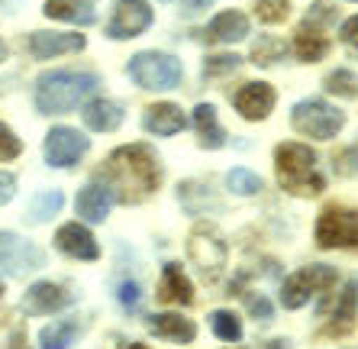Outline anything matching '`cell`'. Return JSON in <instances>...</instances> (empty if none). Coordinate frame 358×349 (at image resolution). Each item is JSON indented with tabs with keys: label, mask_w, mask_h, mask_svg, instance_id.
<instances>
[{
	"label": "cell",
	"mask_w": 358,
	"mask_h": 349,
	"mask_svg": "<svg viewBox=\"0 0 358 349\" xmlns=\"http://www.w3.org/2000/svg\"><path fill=\"white\" fill-rule=\"evenodd\" d=\"M20 152H23V142H20V136L13 133L7 123H0V162H13Z\"/></svg>",
	"instance_id": "36"
},
{
	"label": "cell",
	"mask_w": 358,
	"mask_h": 349,
	"mask_svg": "<svg viewBox=\"0 0 358 349\" xmlns=\"http://www.w3.org/2000/svg\"><path fill=\"white\" fill-rule=\"evenodd\" d=\"M120 304H123L126 310H133L136 304H139V285H136V282H123V285H120Z\"/></svg>",
	"instance_id": "39"
},
{
	"label": "cell",
	"mask_w": 358,
	"mask_h": 349,
	"mask_svg": "<svg viewBox=\"0 0 358 349\" xmlns=\"http://www.w3.org/2000/svg\"><path fill=\"white\" fill-rule=\"evenodd\" d=\"M13 194H17V178L10 172H0V207L3 204H10L13 200Z\"/></svg>",
	"instance_id": "40"
},
{
	"label": "cell",
	"mask_w": 358,
	"mask_h": 349,
	"mask_svg": "<svg viewBox=\"0 0 358 349\" xmlns=\"http://www.w3.org/2000/svg\"><path fill=\"white\" fill-rule=\"evenodd\" d=\"M355 4H358V0H355Z\"/></svg>",
	"instance_id": "47"
},
{
	"label": "cell",
	"mask_w": 358,
	"mask_h": 349,
	"mask_svg": "<svg viewBox=\"0 0 358 349\" xmlns=\"http://www.w3.org/2000/svg\"><path fill=\"white\" fill-rule=\"evenodd\" d=\"M355 317H358V285L349 282L342 288L339 301H336L333 320H329L326 333H329V336H345V333H352V327H355Z\"/></svg>",
	"instance_id": "24"
},
{
	"label": "cell",
	"mask_w": 358,
	"mask_h": 349,
	"mask_svg": "<svg viewBox=\"0 0 358 349\" xmlns=\"http://www.w3.org/2000/svg\"><path fill=\"white\" fill-rule=\"evenodd\" d=\"M152 26V7L145 0H117L113 17L107 23L110 39H136Z\"/></svg>",
	"instance_id": "12"
},
{
	"label": "cell",
	"mask_w": 358,
	"mask_h": 349,
	"mask_svg": "<svg viewBox=\"0 0 358 349\" xmlns=\"http://www.w3.org/2000/svg\"><path fill=\"white\" fill-rule=\"evenodd\" d=\"M149 333H155L159 340H168V343H194L197 327H194V320H187L181 314H152Z\"/></svg>",
	"instance_id": "23"
},
{
	"label": "cell",
	"mask_w": 358,
	"mask_h": 349,
	"mask_svg": "<svg viewBox=\"0 0 358 349\" xmlns=\"http://www.w3.org/2000/svg\"><path fill=\"white\" fill-rule=\"evenodd\" d=\"M0 298H3V285H0Z\"/></svg>",
	"instance_id": "46"
},
{
	"label": "cell",
	"mask_w": 358,
	"mask_h": 349,
	"mask_svg": "<svg viewBox=\"0 0 358 349\" xmlns=\"http://www.w3.org/2000/svg\"><path fill=\"white\" fill-rule=\"evenodd\" d=\"M81 116H84V126L94 130V133H113V130H120V123H123L126 110L120 100L97 97V100H91V104H84Z\"/></svg>",
	"instance_id": "17"
},
{
	"label": "cell",
	"mask_w": 358,
	"mask_h": 349,
	"mask_svg": "<svg viewBox=\"0 0 358 349\" xmlns=\"http://www.w3.org/2000/svg\"><path fill=\"white\" fill-rule=\"evenodd\" d=\"M255 17H259V23H284V20L291 17V0H259L255 4Z\"/></svg>",
	"instance_id": "33"
},
{
	"label": "cell",
	"mask_w": 358,
	"mask_h": 349,
	"mask_svg": "<svg viewBox=\"0 0 358 349\" xmlns=\"http://www.w3.org/2000/svg\"><path fill=\"white\" fill-rule=\"evenodd\" d=\"M333 168L345 178H358V139L352 146H345L339 156H333Z\"/></svg>",
	"instance_id": "35"
},
{
	"label": "cell",
	"mask_w": 358,
	"mask_h": 349,
	"mask_svg": "<svg viewBox=\"0 0 358 349\" xmlns=\"http://www.w3.org/2000/svg\"><path fill=\"white\" fill-rule=\"evenodd\" d=\"M336 278H339V275H336V268L333 266H323V262L300 268V272H294L291 278H284V285H281V304L287 310L303 308L310 298H317V294H323V291L333 288Z\"/></svg>",
	"instance_id": "7"
},
{
	"label": "cell",
	"mask_w": 358,
	"mask_h": 349,
	"mask_svg": "<svg viewBox=\"0 0 358 349\" xmlns=\"http://www.w3.org/2000/svg\"><path fill=\"white\" fill-rule=\"evenodd\" d=\"M284 52H287V46H284L281 39H275V36H259V42L252 46V62L255 65H275L278 58H284Z\"/></svg>",
	"instance_id": "32"
},
{
	"label": "cell",
	"mask_w": 358,
	"mask_h": 349,
	"mask_svg": "<svg viewBox=\"0 0 358 349\" xmlns=\"http://www.w3.org/2000/svg\"><path fill=\"white\" fill-rule=\"evenodd\" d=\"M226 188H229L236 198H255L265 184H262V178L252 172V168L236 165V168H229V172H226Z\"/></svg>",
	"instance_id": "28"
},
{
	"label": "cell",
	"mask_w": 358,
	"mask_h": 349,
	"mask_svg": "<svg viewBox=\"0 0 358 349\" xmlns=\"http://www.w3.org/2000/svg\"><path fill=\"white\" fill-rule=\"evenodd\" d=\"M339 39H342V46H345V49H349L352 55L358 58V13H355V17H349L345 23H342Z\"/></svg>",
	"instance_id": "38"
},
{
	"label": "cell",
	"mask_w": 358,
	"mask_h": 349,
	"mask_svg": "<svg viewBox=\"0 0 358 349\" xmlns=\"http://www.w3.org/2000/svg\"><path fill=\"white\" fill-rule=\"evenodd\" d=\"M87 46L81 33H49V29H36L26 39V49L29 55L45 62V58H59V55H71V52H81Z\"/></svg>",
	"instance_id": "14"
},
{
	"label": "cell",
	"mask_w": 358,
	"mask_h": 349,
	"mask_svg": "<svg viewBox=\"0 0 358 349\" xmlns=\"http://www.w3.org/2000/svg\"><path fill=\"white\" fill-rule=\"evenodd\" d=\"M91 149V139L71 126H52L45 133V142H42V156H45V165L52 168H71L78 165Z\"/></svg>",
	"instance_id": "9"
},
{
	"label": "cell",
	"mask_w": 358,
	"mask_h": 349,
	"mask_svg": "<svg viewBox=\"0 0 358 349\" xmlns=\"http://www.w3.org/2000/svg\"><path fill=\"white\" fill-rule=\"evenodd\" d=\"M45 266V256L36 242L20 240L17 233L0 230V272L7 275H26Z\"/></svg>",
	"instance_id": "10"
},
{
	"label": "cell",
	"mask_w": 358,
	"mask_h": 349,
	"mask_svg": "<svg viewBox=\"0 0 358 349\" xmlns=\"http://www.w3.org/2000/svg\"><path fill=\"white\" fill-rule=\"evenodd\" d=\"M213 0H181V7L184 13H200V10H207Z\"/></svg>",
	"instance_id": "42"
},
{
	"label": "cell",
	"mask_w": 358,
	"mask_h": 349,
	"mask_svg": "<svg viewBox=\"0 0 358 349\" xmlns=\"http://www.w3.org/2000/svg\"><path fill=\"white\" fill-rule=\"evenodd\" d=\"M278 184L294 198H317L326 191V178L320 172L317 152L303 142H281L275 149Z\"/></svg>",
	"instance_id": "3"
},
{
	"label": "cell",
	"mask_w": 358,
	"mask_h": 349,
	"mask_svg": "<svg viewBox=\"0 0 358 349\" xmlns=\"http://www.w3.org/2000/svg\"><path fill=\"white\" fill-rule=\"evenodd\" d=\"M249 310L255 314V320H271V317H275V310H271V304H268L265 294H259V298H249Z\"/></svg>",
	"instance_id": "41"
},
{
	"label": "cell",
	"mask_w": 358,
	"mask_h": 349,
	"mask_svg": "<svg viewBox=\"0 0 358 349\" xmlns=\"http://www.w3.org/2000/svg\"><path fill=\"white\" fill-rule=\"evenodd\" d=\"M291 126L297 130L300 136H310V139H336L342 133V126H345V114L333 104H326L320 97H307L294 104L291 110Z\"/></svg>",
	"instance_id": "5"
},
{
	"label": "cell",
	"mask_w": 358,
	"mask_h": 349,
	"mask_svg": "<svg viewBox=\"0 0 358 349\" xmlns=\"http://www.w3.org/2000/svg\"><path fill=\"white\" fill-rule=\"evenodd\" d=\"M329 49H333V42H329V36H326L320 26L307 23V20L297 26V33H294V55H297L300 62H307V65L323 62V58L329 55Z\"/></svg>",
	"instance_id": "19"
},
{
	"label": "cell",
	"mask_w": 358,
	"mask_h": 349,
	"mask_svg": "<svg viewBox=\"0 0 358 349\" xmlns=\"http://www.w3.org/2000/svg\"><path fill=\"white\" fill-rule=\"evenodd\" d=\"M249 36V17L239 10H223L207 23V42H220V46H233Z\"/></svg>",
	"instance_id": "20"
},
{
	"label": "cell",
	"mask_w": 358,
	"mask_h": 349,
	"mask_svg": "<svg viewBox=\"0 0 358 349\" xmlns=\"http://www.w3.org/2000/svg\"><path fill=\"white\" fill-rule=\"evenodd\" d=\"M100 182L110 191V198L120 204H142L145 198L159 191L162 184V162L145 142H129L107 156L100 168Z\"/></svg>",
	"instance_id": "1"
},
{
	"label": "cell",
	"mask_w": 358,
	"mask_h": 349,
	"mask_svg": "<svg viewBox=\"0 0 358 349\" xmlns=\"http://www.w3.org/2000/svg\"><path fill=\"white\" fill-rule=\"evenodd\" d=\"M120 349H149L145 343H126V346H120Z\"/></svg>",
	"instance_id": "44"
},
{
	"label": "cell",
	"mask_w": 358,
	"mask_h": 349,
	"mask_svg": "<svg viewBox=\"0 0 358 349\" xmlns=\"http://www.w3.org/2000/svg\"><path fill=\"white\" fill-rule=\"evenodd\" d=\"M320 249H358V210L329 204L313 226Z\"/></svg>",
	"instance_id": "6"
},
{
	"label": "cell",
	"mask_w": 358,
	"mask_h": 349,
	"mask_svg": "<svg viewBox=\"0 0 358 349\" xmlns=\"http://www.w3.org/2000/svg\"><path fill=\"white\" fill-rule=\"evenodd\" d=\"M155 298H159L162 304H184V308L194 301V285H191V278L184 275V268L178 266V262H168V266L162 268Z\"/></svg>",
	"instance_id": "18"
},
{
	"label": "cell",
	"mask_w": 358,
	"mask_h": 349,
	"mask_svg": "<svg viewBox=\"0 0 358 349\" xmlns=\"http://www.w3.org/2000/svg\"><path fill=\"white\" fill-rule=\"evenodd\" d=\"M3 58H7V46H3V42H0V62H3Z\"/></svg>",
	"instance_id": "45"
},
{
	"label": "cell",
	"mask_w": 358,
	"mask_h": 349,
	"mask_svg": "<svg viewBox=\"0 0 358 349\" xmlns=\"http://www.w3.org/2000/svg\"><path fill=\"white\" fill-rule=\"evenodd\" d=\"M275 104H278V94L268 81L242 84L233 97V107L239 110V116L242 120H252V123H255V120H265V116L275 110Z\"/></svg>",
	"instance_id": "13"
},
{
	"label": "cell",
	"mask_w": 358,
	"mask_h": 349,
	"mask_svg": "<svg viewBox=\"0 0 358 349\" xmlns=\"http://www.w3.org/2000/svg\"><path fill=\"white\" fill-rule=\"evenodd\" d=\"M78 336V320L65 317V320H52L39 330V346L42 349H71Z\"/></svg>",
	"instance_id": "26"
},
{
	"label": "cell",
	"mask_w": 358,
	"mask_h": 349,
	"mask_svg": "<svg viewBox=\"0 0 358 349\" xmlns=\"http://www.w3.org/2000/svg\"><path fill=\"white\" fill-rule=\"evenodd\" d=\"M178 198H181V204L191 214H200L203 207H220V200L213 198V191H210V184H197V182H184L181 191H178Z\"/></svg>",
	"instance_id": "29"
},
{
	"label": "cell",
	"mask_w": 358,
	"mask_h": 349,
	"mask_svg": "<svg viewBox=\"0 0 358 349\" xmlns=\"http://www.w3.org/2000/svg\"><path fill=\"white\" fill-rule=\"evenodd\" d=\"M142 126H145V133H152V136H175L187 126V116H184V110L178 107V104H168L165 100V104L145 107Z\"/></svg>",
	"instance_id": "16"
},
{
	"label": "cell",
	"mask_w": 358,
	"mask_h": 349,
	"mask_svg": "<svg viewBox=\"0 0 358 349\" xmlns=\"http://www.w3.org/2000/svg\"><path fill=\"white\" fill-rule=\"evenodd\" d=\"M333 20H336V7L329 4V0H317V4L307 10V23L320 26V29H323L326 23H333Z\"/></svg>",
	"instance_id": "37"
},
{
	"label": "cell",
	"mask_w": 358,
	"mask_h": 349,
	"mask_svg": "<svg viewBox=\"0 0 358 349\" xmlns=\"http://www.w3.org/2000/svg\"><path fill=\"white\" fill-rule=\"evenodd\" d=\"M187 256H191V262L200 268V275L213 282V278H220V272H223L229 249H226V240L213 226L200 224V226H194L191 240H187Z\"/></svg>",
	"instance_id": "8"
},
{
	"label": "cell",
	"mask_w": 358,
	"mask_h": 349,
	"mask_svg": "<svg viewBox=\"0 0 358 349\" xmlns=\"http://www.w3.org/2000/svg\"><path fill=\"white\" fill-rule=\"evenodd\" d=\"M62 204H65V194L62 191H39L33 200H29L23 220L26 224H49L52 217L62 210Z\"/></svg>",
	"instance_id": "27"
},
{
	"label": "cell",
	"mask_w": 358,
	"mask_h": 349,
	"mask_svg": "<svg viewBox=\"0 0 358 349\" xmlns=\"http://www.w3.org/2000/svg\"><path fill=\"white\" fill-rule=\"evenodd\" d=\"M110 204H113V198H110V191L103 184H87V188H81L75 198L78 217L87 220V224H103L110 217Z\"/></svg>",
	"instance_id": "22"
},
{
	"label": "cell",
	"mask_w": 358,
	"mask_h": 349,
	"mask_svg": "<svg viewBox=\"0 0 358 349\" xmlns=\"http://www.w3.org/2000/svg\"><path fill=\"white\" fill-rule=\"evenodd\" d=\"M55 246H59V252H65V256H71V259H81V262L100 259V246H97V240H94V233L84 224H78V220L59 226Z\"/></svg>",
	"instance_id": "15"
},
{
	"label": "cell",
	"mask_w": 358,
	"mask_h": 349,
	"mask_svg": "<svg viewBox=\"0 0 358 349\" xmlns=\"http://www.w3.org/2000/svg\"><path fill=\"white\" fill-rule=\"evenodd\" d=\"M100 78L94 71H45L36 81V110L39 114H71L78 104L94 97Z\"/></svg>",
	"instance_id": "2"
},
{
	"label": "cell",
	"mask_w": 358,
	"mask_h": 349,
	"mask_svg": "<svg viewBox=\"0 0 358 349\" xmlns=\"http://www.w3.org/2000/svg\"><path fill=\"white\" fill-rule=\"evenodd\" d=\"M126 75L133 78L142 91H175V88H181L184 68L168 52H139V55L129 58Z\"/></svg>",
	"instance_id": "4"
},
{
	"label": "cell",
	"mask_w": 358,
	"mask_h": 349,
	"mask_svg": "<svg viewBox=\"0 0 358 349\" xmlns=\"http://www.w3.org/2000/svg\"><path fill=\"white\" fill-rule=\"evenodd\" d=\"M10 349H29L23 340V333H13V343H10Z\"/></svg>",
	"instance_id": "43"
},
{
	"label": "cell",
	"mask_w": 358,
	"mask_h": 349,
	"mask_svg": "<svg viewBox=\"0 0 358 349\" xmlns=\"http://www.w3.org/2000/svg\"><path fill=\"white\" fill-rule=\"evenodd\" d=\"M194 130H197L203 149H220V146H226V130L220 126L213 104H197V107H194Z\"/></svg>",
	"instance_id": "25"
},
{
	"label": "cell",
	"mask_w": 358,
	"mask_h": 349,
	"mask_svg": "<svg viewBox=\"0 0 358 349\" xmlns=\"http://www.w3.org/2000/svg\"><path fill=\"white\" fill-rule=\"evenodd\" d=\"M42 13L59 23H75V26H91L97 20V0H45Z\"/></svg>",
	"instance_id": "21"
},
{
	"label": "cell",
	"mask_w": 358,
	"mask_h": 349,
	"mask_svg": "<svg viewBox=\"0 0 358 349\" xmlns=\"http://www.w3.org/2000/svg\"><path fill=\"white\" fill-rule=\"evenodd\" d=\"M323 88L329 94H336V97L355 100L358 97V75H355V71H349V68H336V71H329V75H326Z\"/></svg>",
	"instance_id": "30"
},
{
	"label": "cell",
	"mask_w": 358,
	"mask_h": 349,
	"mask_svg": "<svg viewBox=\"0 0 358 349\" xmlns=\"http://www.w3.org/2000/svg\"><path fill=\"white\" fill-rule=\"evenodd\" d=\"M242 68V58L239 55H207L203 62V78H226V75H236Z\"/></svg>",
	"instance_id": "34"
},
{
	"label": "cell",
	"mask_w": 358,
	"mask_h": 349,
	"mask_svg": "<svg viewBox=\"0 0 358 349\" xmlns=\"http://www.w3.org/2000/svg\"><path fill=\"white\" fill-rule=\"evenodd\" d=\"M210 327L223 343H239L242 340V320L233 310H213L210 314Z\"/></svg>",
	"instance_id": "31"
},
{
	"label": "cell",
	"mask_w": 358,
	"mask_h": 349,
	"mask_svg": "<svg viewBox=\"0 0 358 349\" xmlns=\"http://www.w3.org/2000/svg\"><path fill=\"white\" fill-rule=\"evenodd\" d=\"M75 304V294L65 288V285H55V282H36L23 291V301L20 308L23 314L29 317H49V314H59V310L71 308Z\"/></svg>",
	"instance_id": "11"
}]
</instances>
